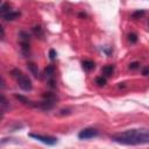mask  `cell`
I'll return each instance as SVG.
<instances>
[{
  "instance_id": "obj_1",
  "label": "cell",
  "mask_w": 149,
  "mask_h": 149,
  "mask_svg": "<svg viewBox=\"0 0 149 149\" xmlns=\"http://www.w3.org/2000/svg\"><path fill=\"white\" fill-rule=\"evenodd\" d=\"M111 139L115 142L122 143V144H147L149 142V132L148 129H129L123 133L114 134L111 136Z\"/></svg>"
},
{
  "instance_id": "obj_2",
  "label": "cell",
  "mask_w": 149,
  "mask_h": 149,
  "mask_svg": "<svg viewBox=\"0 0 149 149\" xmlns=\"http://www.w3.org/2000/svg\"><path fill=\"white\" fill-rule=\"evenodd\" d=\"M12 74L15 78V80H16V83H17V85H19V87L21 90L30 91L33 88V84H31L30 78L27 74H24L20 69H13L12 70Z\"/></svg>"
},
{
  "instance_id": "obj_3",
  "label": "cell",
  "mask_w": 149,
  "mask_h": 149,
  "mask_svg": "<svg viewBox=\"0 0 149 149\" xmlns=\"http://www.w3.org/2000/svg\"><path fill=\"white\" fill-rule=\"evenodd\" d=\"M56 101H57V97L54 93L48 92L43 94V100L38 104V107H41L42 109H51L56 105Z\"/></svg>"
},
{
  "instance_id": "obj_4",
  "label": "cell",
  "mask_w": 149,
  "mask_h": 149,
  "mask_svg": "<svg viewBox=\"0 0 149 149\" xmlns=\"http://www.w3.org/2000/svg\"><path fill=\"white\" fill-rule=\"evenodd\" d=\"M30 137L44 143V144H48V146H54L57 143V139L56 137H52V136H45V135H41V134H34V133H30L29 134Z\"/></svg>"
},
{
  "instance_id": "obj_5",
  "label": "cell",
  "mask_w": 149,
  "mask_h": 149,
  "mask_svg": "<svg viewBox=\"0 0 149 149\" xmlns=\"http://www.w3.org/2000/svg\"><path fill=\"white\" fill-rule=\"evenodd\" d=\"M95 136H98V130L94 128H85L78 134V137L80 140H87V139H92Z\"/></svg>"
},
{
  "instance_id": "obj_6",
  "label": "cell",
  "mask_w": 149,
  "mask_h": 149,
  "mask_svg": "<svg viewBox=\"0 0 149 149\" xmlns=\"http://www.w3.org/2000/svg\"><path fill=\"white\" fill-rule=\"evenodd\" d=\"M15 98H16V99H19L22 104H24V105H27V106H29V107H38V104H37V102H34V101L29 100L28 98H26V97H23V95L15 94Z\"/></svg>"
},
{
  "instance_id": "obj_7",
  "label": "cell",
  "mask_w": 149,
  "mask_h": 149,
  "mask_svg": "<svg viewBox=\"0 0 149 149\" xmlns=\"http://www.w3.org/2000/svg\"><path fill=\"white\" fill-rule=\"evenodd\" d=\"M27 66H28V69H29V71L36 77V78H38L40 77V73H38V68H37V65L35 64V63H28L27 64Z\"/></svg>"
},
{
  "instance_id": "obj_8",
  "label": "cell",
  "mask_w": 149,
  "mask_h": 149,
  "mask_svg": "<svg viewBox=\"0 0 149 149\" xmlns=\"http://www.w3.org/2000/svg\"><path fill=\"white\" fill-rule=\"evenodd\" d=\"M12 9H10V6H9V3H3L1 7H0V16L3 19L9 12H10Z\"/></svg>"
},
{
  "instance_id": "obj_9",
  "label": "cell",
  "mask_w": 149,
  "mask_h": 149,
  "mask_svg": "<svg viewBox=\"0 0 149 149\" xmlns=\"http://www.w3.org/2000/svg\"><path fill=\"white\" fill-rule=\"evenodd\" d=\"M54 73H55V69L52 65H48L45 69H44V74L48 79H52L54 78Z\"/></svg>"
},
{
  "instance_id": "obj_10",
  "label": "cell",
  "mask_w": 149,
  "mask_h": 149,
  "mask_svg": "<svg viewBox=\"0 0 149 149\" xmlns=\"http://www.w3.org/2000/svg\"><path fill=\"white\" fill-rule=\"evenodd\" d=\"M83 69H84V70H86V71H90V70L94 69V63H93L92 61L86 59V61H84V62H83Z\"/></svg>"
},
{
  "instance_id": "obj_11",
  "label": "cell",
  "mask_w": 149,
  "mask_h": 149,
  "mask_svg": "<svg viewBox=\"0 0 149 149\" xmlns=\"http://www.w3.org/2000/svg\"><path fill=\"white\" fill-rule=\"evenodd\" d=\"M17 16H20V13L19 12H14V10H10L3 19L5 20H8V21H10V20H15Z\"/></svg>"
},
{
  "instance_id": "obj_12",
  "label": "cell",
  "mask_w": 149,
  "mask_h": 149,
  "mask_svg": "<svg viewBox=\"0 0 149 149\" xmlns=\"http://www.w3.org/2000/svg\"><path fill=\"white\" fill-rule=\"evenodd\" d=\"M113 66L112 65H105L104 68H102V73L106 76V77H109V76H112V73H113Z\"/></svg>"
},
{
  "instance_id": "obj_13",
  "label": "cell",
  "mask_w": 149,
  "mask_h": 149,
  "mask_svg": "<svg viewBox=\"0 0 149 149\" xmlns=\"http://www.w3.org/2000/svg\"><path fill=\"white\" fill-rule=\"evenodd\" d=\"M33 33H34L35 36H37V37H42V36H43V30H42V28H41L40 26H35V27L33 28Z\"/></svg>"
},
{
  "instance_id": "obj_14",
  "label": "cell",
  "mask_w": 149,
  "mask_h": 149,
  "mask_svg": "<svg viewBox=\"0 0 149 149\" xmlns=\"http://www.w3.org/2000/svg\"><path fill=\"white\" fill-rule=\"evenodd\" d=\"M95 83L99 85V86H104L106 84V78L105 77H97L95 78Z\"/></svg>"
},
{
  "instance_id": "obj_15",
  "label": "cell",
  "mask_w": 149,
  "mask_h": 149,
  "mask_svg": "<svg viewBox=\"0 0 149 149\" xmlns=\"http://www.w3.org/2000/svg\"><path fill=\"white\" fill-rule=\"evenodd\" d=\"M144 15V10H136V12H134L133 13V19H139V17H141V16H143Z\"/></svg>"
},
{
  "instance_id": "obj_16",
  "label": "cell",
  "mask_w": 149,
  "mask_h": 149,
  "mask_svg": "<svg viewBox=\"0 0 149 149\" xmlns=\"http://www.w3.org/2000/svg\"><path fill=\"white\" fill-rule=\"evenodd\" d=\"M128 40H129L132 43H135V42L137 41V35H136V34H134V33H132V34H129V35H128Z\"/></svg>"
},
{
  "instance_id": "obj_17",
  "label": "cell",
  "mask_w": 149,
  "mask_h": 149,
  "mask_svg": "<svg viewBox=\"0 0 149 149\" xmlns=\"http://www.w3.org/2000/svg\"><path fill=\"white\" fill-rule=\"evenodd\" d=\"M5 87H6V81H5V79L0 74V90H3Z\"/></svg>"
},
{
  "instance_id": "obj_18",
  "label": "cell",
  "mask_w": 149,
  "mask_h": 149,
  "mask_svg": "<svg viewBox=\"0 0 149 149\" xmlns=\"http://www.w3.org/2000/svg\"><path fill=\"white\" fill-rule=\"evenodd\" d=\"M49 56H50L51 59H55L56 56H57V54H56V51H55L54 49H50V51H49Z\"/></svg>"
},
{
  "instance_id": "obj_19",
  "label": "cell",
  "mask_w": 149,
  "mask_h": 149,
  "mask_svg": "<svg viewBox=\"0 0 149 149\" xmlns=\"http://www.w3.org/2000/svg\"><path fill=\"white\" fill-rule=\"evenodd\" d=\"M3 37H5V30H3L2 26L0 24V40H3Z\"/></svg>"
},
{
  "instance_id": "obj_20",
  "label": "cell",
  "mask_w": 149,
  "mask_h": 149,
  "mask_svg": "<svg viewBox=\"0 0 149 149\" xmlns=\"http://www.w3.org/2000/svg\"><path fill=\"white\" fill-rule=\"evenodd\" d=\"M129 68H130L132 70H134V69H137V68H139V63H137V62H134V63H132V64L129 65Z\"/></svg>"
},
{
  "instance_id": "obj_21",
  "label": "cell",
  "mask_w": 149,
  "mask_h": 149,
  "mask_svg": "<svg viewBox=\"0 0 149 149\" xmlns=\"http://www.w3.org/2000/svg\"><path fill=\"white\" fill-rule=\"evenodd\" d=\"M148 74V68H144V70H143V76H147Z\"/></svg>"
},
{
  "instance_id": "obj_22",
  "label": "cell",
  "mask_w": 149,
  "mask_h": 149,
  "mask_svg": "<svg viewBox=\"0 0 149 149\" xmlns=\"http://www.w3.org/2000/svg\"><path fill=\"white\" fill-rule=\"evenodd\" d=\"M2 118H3V112H2V109H0V121L2 120Z\"/></svg>"
},
{
  "instance_id": "obj_23",
  "label": "cell",
  "mask_w": 149,
  "mask_h": 149,
  "mask_svg": "<svg viewBox=\"0 0 149 149\" xmlns=\"http://www.w3.org/2000/svg\"><path fill=\"white\" fill-rule=\"evenodd\" d=\"M0 2H1V0H0Z\"/></svg>"
}]
</instances>
